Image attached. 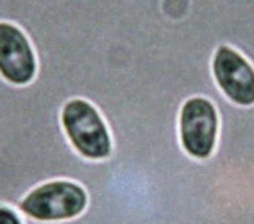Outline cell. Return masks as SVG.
Segmentation results:
<instances>
[{
    "mask_svg": "<svg viewBox=\"0 0 254 224\" xmlns=\"http://www.w3.org/2000/svg\"><path fill=\"white\" fill-rule=\"evenodd\" d=\"M59 124L73 152L88 161H104L113 154V135L108 120L88 99L73 97L59 113Z\"/></svg>",
    "mask_w": 254,
    "mask_h": 224,
    "instance_id": "7a4b0ae2",
    "label": "cell"
},
{
    "mask_svg": "<svg viewBox=\"0 0 254 224\" xmlns=\"http://www.w3.org/2000/svg\"><path fill=\"white\" fill-rule=\"evenodd\" d=\"M90 205L86 188L73 179H49L31 188L14 208L22 217L43 224L79 219Z\"/></svg>",
    "mask_w": 254,
    "mask_h": 224,
    "instance_id": "3957f363",
    "label": "cell"
},
{
    "mask_svg": "<svg viewBox=\"0 0 254 224\" xmlns=\"http://www.w3.org/2000/svg\"><path fill=\"white\" fill-rule=\"evenodd\" d=\"M0 224H25L16 208L9 205H0Z\"/></svg>",
    "mask_w": 254,
    "mask_h": 224,
    "instance_id": "5b68a950",
    "label": "cell"
},
{
    "mask_svg": "<svg viewBox=\"0 0 254 224\" xmlns=\"http://www.w3.org/2000/svg\"><path fill=\"white\" fill-rule=\"evenodd\" d=\"M68 0L36 29L27 90L61 110L88 99L113 154L73 152L59 113L0 110V205L49 179L86 188L56 224H254V0ZM25 224H43L23 217Z\"/></svg>",
    "mask_w": 254,
    "mask_h": 224,
    "instance_id": "6da1fadb",
    "label": "cell"
},
{
    "mask_svg": "<svg viewBox=\"0 0 254 224\" xmlns=\"http://www.w3.org/2000/svg\"><path fill=\"white\" fill-rule=\"evenodd\" d=\"M40 70L27 32L16 23L0 20V79L11 86H29Z\"/></svg>",
    "mask_w": 254,
    "mask_h": 224,
    "instance_id": "277c9868",
    "label": "cell"
}]
</instances>
